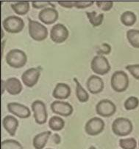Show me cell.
<instances>
[{"label":"cell","mask_w":139,"mask_h":149,"mask_svg":"<svg viewBox=\"0 0 139 149\" xmlns=\"http://www.w3.org/2000/svg\"><path fill=\"white\" fill-rule=\"evenodd\" d=\"M52 140L55 144H59L60 143V136L58 134H55L52 136Z\"/></svg>","instance_id":"cell-35"},{"label":"cell","mask_w":139,"mask_h":149,"mask_svg":"<svg viewBox=\"0 0 139 149\" xmlns=\"http://www.w3.org/2000/svg\"><path fill=\"white\" fill-rule=\"evenodd\" d=\"M29 34L36 41H44L48 36V29L41 23L29 19Z\"/></svg>","instance_id":"cell-4"},{"label":"cell","mask_w":139,"mask_h":149,"mask_svg":"<svg viewBox=\"0 0 139 149\" xmlns=\"http://www.w3.org/2000/svg\"><path fill=\"white\" fill-rule=\"evenodd\" d=\"M58 4L61 5L63 8H71L72 7H75V2H71V1H59Z\"/></svg>","instance_id":"cell-34"},{"label":"cell","mask_w":139,"mask_h":149,"mask_svg":"<svg viewBox=\"0 0 139 149\" xmlns=\"http://www.w3.org/2000/svg\"><path fill=\"white\" fill-rule=\"evenodd\" d=\"M111 87L115 91L123 92L129 86V77L123 70H117L113 73L110 80Z\"/></svg>","instance_id":"cell-3"},{"label":"cell","mask_w":139,"mask_h":149,"mask_svg":"<svg viewBox=\"0 0 139 149\" xmlns=\"http://www.w3.org/2000/svg\"><path fill=\"white\" fill-rule=\"evenodd\" d=\"M96 4L99 9L104 11H109L113 6V2L111 1H97Z\"/></svg>","instance_id":"cell-29"},{"label":"cell","mask_w":139,"mask_h":149,"mask_svg":"<svg viewBox=\"0 0 139 149\" xmlns=\"http://www.w3.org/2000/svg\"><path fill=\"white\" fill-rule=\"evenodd\" d=\"M105 123L99 117H93L86 123L85 130L90 136H97L103 131Z\"/></svg>","instance_id":"cell-10"},{"label":"cell","mask_w":139,"mask_h":149,"mask_svg":"<svg viewBox=\"0 0 139 149\" xmlns=\"http://www.w3.org/2000/svg\"><path fill=\"white\" fill-rule=\"evenodd\" d=\"M139 105V100L136 97H130L126 100L125 102L124 106L125 109L127 111L136 109Z\"/></svg>","instance_id":"cell-28"},{"label":"cell","mask_w":139,"mask_h":149,"mask_svg":"<svg viewBox=\"0 0 139 149\" xmlns=\"http://www.w3.org/2000/svg\"><path fill=\"white\" fill-rule=\"evenodd\" d=\"M136 20H137L136 15L133 12L129 10L124 12L121 16V23L125 26H132L136 22Z\"/></svg>","instance_id":"cell-22"},{"label":"cell","mask_w":139,"mask_h":149,"mask_svg":"<svg viewBox=\"0 0 139 149\" xmlns=\"http://www.w3.org/2000/svg\"><path fill=\"white\" fill-rule=\"evenodd\" d=\"M86 14H87L88 19L94 27H98L102 24L104 19L103 13L98 14L96 11H91L86 12Z\"/></svg>","instance_id":"cell-24"},{"label":"cell","mask_w":139,"mask_h":149,"mask_svg":"<svg viewBox=\"0 0 139 149\" xmlns=\"http://www.w3.org/2000/svg\"><path fill=\"white\" fill-rule=\"evenodd\" d=\"M86 85L89 92L93 94H97L102 91L104 88L103 80L98 76L92 75L88 79Z\"/></svg>","instance_id":"cell-15"},{"label":"cell","mask_w":139,"mask_h":149,"mask_svg":"<svg viewBox=\"0 0 139 149\" xmlns=\"http://www.w3.org/2000/svg\"><path fill=\"white\" fill-rule=\"evenodd\" d=\"M138 145H139V142H138Z\"/></svg>","instance_id":"cell-39"},{"label":"cell","mask_w":139,"mask_h":149,"mask_svg":"<svg viewBox=\"0 0 139 149\" xmlns=\"http://www.w3.org/2000/svg\"><path fill=\"white\" fill-rule=\"evenodd\" d=\"M71 94V88L67 84L60 82L55 86L52 93L54 98L57 100H66L68 98Z\"/></svg>","instance_id":"cell-17"},{"label":"cell","mask_w":139,"mask_h":149,"mask_svg":"<svg viewBox=\"0 0 139 149\" xmlns=\"http://www.w3.org/2000/svg\"><path fill=\"white\" fill-rule=\"evenodd\" d=\"M2 93H4V91H5V81L2 80Z\"/></svg>","instance_id":"cell-36"},{"label":"cell","mask_w":139,"mask_h":149,"mask_svg":"<svg viewBox=\"0 0 139 149\" xmlns=\"http://www.w3.org/2000/svg\"><path fill=\"white\" fill-rule=\"evenodd\" d=\"M1 149H23V146L18 141L14 139H6L2 142Z\"/></svg>","instance_id":"cell-26"},{"label":"cell","mask_w":139,"mask_h":149,"mask_svg":"<svg viewBox=\"0 0 139 149\" xmlns=\"http://www.w3.org/2000/svg\"><path fill=\"white\" fill-rule=\"evenodd\" d=\"M47 149H52V148H47Z\"/></svg>","instance_id":"cell-38"},{"label":"cell","mask_w":139,"mask_h":149,"mask_svg":"<svg viewBox=\"0 0 139 149\" xmlns=\"http://www.w3.org/2000/svg\"><path fill=\"white\" fill-rule=\"evenodd\" d=\"M40 70L37 68H31L23 73L21 79L27 87L32 88L37 84L40 77Z\"/></svg>","instance_id":"cell-11"},{"label":"cell","mask_w":139,"mask_h":149,"mask_svg":"<svg viewBox=\"0 0 139 149\" xmlns=\"http://www.w3.org/2000/svg\"><path fill=\"white\" fill-rule=\"evenodd\" d=\"M52 135L50 131H44L36 135L32 141V145L36 149H43L47 145L49 139Z\"/></svg>","instance_id":"cell-19"},{"label":"cell","mask_w":139,"mask_h":149,"mask_svg":"<svg viewBox=\"0 0 139 149\" xmlns=\"http://www.w3.org/2000/svg\"><path fill=\"white\" fill-rule=\"evenodd\" d=\"M5 87L7 92L11 95H17L22 91V85L19 79L16 77L9 78L5 81Z\"/></svg>","instance_id":"cell-16"},{"label":"cell","mask_w":139,"mask_h":149,"mask_svg":"<svg viewBox=\"0 0 139 149\" xmlns=\"http://www.w3.org/2000/svg\"><path fill=\"white\" fill-rule=\"evenodd\" d=\"M49 4L50 2H32V7L36 9H44V8Z\"/></svg>","instance_id":"cell-33"},{"label":"cell","mask_w":139,"mask_h":149,"mask_svg":"<svg viewBox=\"0 0 139 149\" xmlns=\"http://www.w3.org/2000/svg\"><path fill=\"white\" fill-rule=\"evenodd\" d=\"M11 8L16 14L22 16L25 15L29 10V2H18L11 5Z\"/></svg>","instance_id":"cell-20"},{"label":"cell","mask_w":139,"mask_h":149,"mask_svg":"<svg viewBox=\"0 0 139 149\" xmlns=\"http://www.w3.org/2000/svg\"><path fill=\"white\" fill-rule=\"evenodd\" d=\"M116 107L113 102L109 100H102L97 103L96 111L102 117H110L115 113Z\"/></svg>","instance_id":"cell-8"},{"label":"cell","mask_w":139,"mask_h":149,"mask_svg":"<svg viewBox=\"0 0 139 149\" xmlns=\"http://www.w3.org/2000/svg\"><path fill=\"white\" fill-rule=\"evenodd\" d=\"M68 31L63 24H56L52 27L50 32L51 40L55 43L64 42L68 37Z\"/></svg>","instance_id":"cell-9"},{"label":"cell","mask_w":139,"mask_h":149,"mask_svg":"<svg viewBox=\"0 0 139 149\" xmlns=\"http://www.w3.org/2000/svg\"><path fill=\"white\" fill-rule=\"evenodd\" d=\"M24 20L21 17L16 16H10L2 22L4 29L10 33H19L24 29Z\"/></svg>","instance_id":"cell-5"},{"label":"cell","mask_w":139,"mask_h":149,"mask_svg":"<svg viewBox=\"0 0 139 149\" xmlns=\"http://www.w3.org/2000/svg\"><path fill=\"white\" fill-rule=\"evenodd\" d=\"M65 126V121L60 116H52L49 120V127L52 131H61Z\"/></svg>","instance_id":"cell-21"},{"label":"cell","mask_w":139,"mask_h":149,"mask_svg":"<svg viewBox=\"0 0 139 149\" xmlns=\"http://www.w3.org/2000/svg\"><path fill=\"white\" fill-rule=\"evenodd\" d=\"M133 123L129 119L118 117L112 124V131L116 136H125L130 134L133 131Z\"/></svg>","instance_id":"cell-2"},{"label":"cell","mask_w":139,"mask_h":149,"mask_svg":"<svg viewBox=\"0 0 139 149\" xmlns=\"http://www.w3.org/2000/svg\"><path fill=\"white\" fill-rule=\"evenodd\" d=\"M5 60L7 64L10 67L14 68H21L26 65L27 56L21 50L13 49L7 54Z\"/></svg>","instance_id":"cell-1"},{"label":"cell","mask_w":139,"mask_h":149,"mask_svg":"<svg viewBox=\"0 0 139 149\" xmlns=\"http://www.w3.org/2000/svg\"><path fill=\"white\" fill-rule=\"evenodd\" d=\"M127 38L133 48H139V30L130 29L127 31Z\"/></svg>","instance_id":"cell-25"},{"label":"cell","mask_w":139,"mask_h":149,"mask_svg":"<svg viewBox=\"0 0 139 149\" xmlns=\"http://www.w3.org/2000/svg\"><path fill=\"white\" fill-rule=\"evenodd\" d=\"M119 146L122 149H136L137 142L133 137L121 139L119 140Z\"/></svg>","instance_id":"cell-27"},{"label":"cell","mask_w":139,"mask_h":149,"mask_svg":"<svg viewBox=\"0 0 139 149\" xmlns=\"http://www.w3.org/2000/svg\"><path fill=\"white\" fill-rule=\"evenodd\" d=\"M91 68L93 72L101 76L108 74L110 70L108 60L102 55H97L93 58L91 62Z\"/></svg>","instance_id":"cell-6"},{"label":"cell","mask_w":139,"mask_h":149,"mask_svg":"<svg viewBox=\"0 0 139 149\" xmlns=\"http://www.w3.org/2000/svg\"><path fill=\"white\" fill-rule=\"evenodd\" d=\"M88 149H97V148L94 147V146H91V147L89 148Z\"/></svg>","instance_id":"cell-37"},{"label":"cell","mask_w":139,"mask_h":149,"mask_svg":"<svg viewBox=\"0 0 139 149\" xmlns=\"http://www.w3.org/2000/svg\"><path fill=\"white\" fill-rule=\"evenodd\" d=\"M94 2L93 1H90V2H75V7H76L77 8L79 9H83L86 8H88V7H91V5L94 4Z\"/></svg>","instance_id":"cell-32"},{"label":"cell","mask_w":139,"mask_h":149,"mask_svg":"<svg viewBox=\"0 0 139 149\" xmlns=\"http://www.w3.org/2000/svg\"><path fill=\"white\" fill-rule=\"evenodd\" d=\"M52 112L63 116H69L73 113V107L68 102L56 100L51 104Z\"/></svg>","instance_id":"cell-13"},{"label":"cell","mask_w":139,"mask_h":149,"mask_svg":"<svg viewBox=\"0 0 139 149\" xmlns=\"http://www.w3.org/2000/svg\"><path fill=\"white\" fill-rule=\"evenodd\" d=\"M126 69L135 79H139V64L128 65L126 66Z\"/></svg>","instance_id":"cell-30"},{"label":"cell","mask_w":139,"mask_h":149,"mask_svg":"<svg viewBox=\"0 0 139 149\" xmlns=\"http://www.w3.org/2000/svg\"><path fill=\"white\" fill-rule=\"evenodd\" d=\"M74 80L76 83V96L77 97V100L81 102H86L89 100V94L83 88V86L76 78H75Z\"/></svg>","instance_id":"cell-23"},{"label":"cell","mask_w":139,"mask_h":149,"mask_svg":"<svg viewBox=\"0 0 139 149\" xmlns=\"http://www.w3.org/2000/svg\"><path fill=\"white\" fill-rule=\"evenodd\" d=\"M7 107L8 111L21 119L29 118L31 115L29 108L22 104L18 102H10L8 104Z\"/></svg>","instance_id":"cell-12"},{"label":"cell","mask_w":139,"mask_h":149,"mask_svg":"<svg viewBox=\"0 0 139 149\" xmlns=\"http://www.w3.org/2000/svg\"><path fill=\"white\" fill-rule=\"evenodd\" d=\"M38 18L46 25H51L58 19V12L54 8H46L39 12Z\"/></svg>","instance_id":"cell-14"},{"label":"cell","mask_w":139,"mask_h":149,"mask_svg":"<svg viewBox=\"0 0 139 149\" xmlns=\"http://www.w3.org/2000/svg\"><path fill=\"white\" fill-rule=\"evenodd\" d=\"M2 125L10 136H14L18 127V121L13 116L7 115L2 120Z\"/></svg>","instance_id":"cell-18"},{"label":"cell","mask_w":139,"mask_h":149,"mask_svg":"<svg viewBox=\"0 0 139 149\" xmlns=\"http://www.w3.org/2000/svg\"><path fill=\"white\" fill-rule=\"evenodd\" d=\"M110 51H111V47L110 46V45L107 44V43H103L99 48V49L97 50V54L102 56V54H109Z\"/></svg>","instance_id":"cell-31"},{"label":"cell","mask_w":139,"mask_h":149,"mask_svg":"<svg viewBox=\"0 0 139 149\" xmlns=\"http://www.w3.org/2000/svg\"><path fill=\"white\" fill-rule=\"evenodd\" d=\"M32 110L34 113V118L36 123L43 125L47 123L48 113L44 102L40 100H36L32 104Z\"/></svg>","instance_id":"cell-7"}]
</instances>
